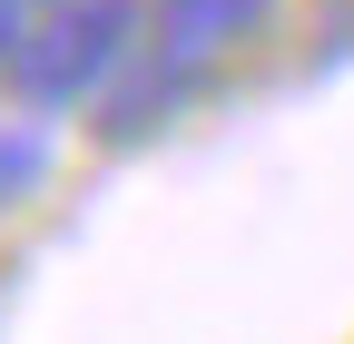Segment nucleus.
<instances>
[{
    "mask_svg": "<svg viewBox=\"0 0 354 344\" xmlns=\"http://www.w3.org/2000/svg\"><path fill=\"white\" fill-rule=\"evenodd\" d=\"M138 39H148L138 0H39L20 20L10 79H20L30 108H79V99H99L109 79L138 59Z\"/></svg>",
    "mask_w": 354,
    "mask_h": 344,
    "instance_id": "f257e3e1",
    "label": "nucleus"
},
{
    "mask_svg": "<svg viewBox=\"0 0 354 344\" xmlns=\"http://www.w3.org/2000/svg\"><path fill=\"white\" fill-rule=\"evenodd\" d=\"M59 167V148H50V128L39 118H0V207H20L39 178Z\"/></svg>",
    "mask_w": 354,
    "mask_h": 344,
    "instance_id": "f03ea898",
    "label": "nucleus"
}]
</instances>
